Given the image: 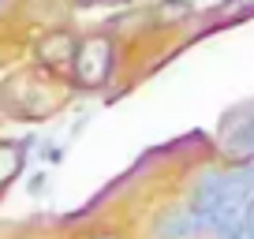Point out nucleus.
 <instances>
[{
  "mask_svg": "<svg viewBox=\"0 0 254 239\" xmlns=\"http://www.w3.org/2000/svg\"><path fill=\"white\" fill-rule=\"evenodd\" d=\"M112 71H116V41H112V34L109 30L86 34L71 60V86L82 90V94H97L112 82Z\"/></svg>",
  "mask_w": 254,
  "mask_h": 239,
  "instance_id": "f257e3e1",
  "label": "nucleus"
},
{
  "mask_svg": "<svg viewBox=\"0 0 254 239\" xmlns=\"http://www.w3.org/2000/svg\"><path fill=\"white\" fill-rule=\"evenodd\" d=\"M217 153H221V165H251L254 161V101H239L221 116Z\"/></svg>",
  "mask_w": 254,
  "mask_h": 239,
  "instance_id": "f03ea898",
  "label": "nucleus"
},
{
  "mask_svg": "<svg viewBox=\"0 0 254 239\" xmlns=\"http://www.w3.org/2000/svg\"><path fill=\"white\" fill-rule=\"evenodd\" d=\"M150 239H206V232L194 209L180 202V206H165L150 217Z\"/></svg>",
  "mask_w": 254,
  "mask_h": 239,
  "instance_id": "7ed1b4c3",
  "label": "nucleus"
},
{
  "mask_svg": "<svg viewBox=\"0 0 254 239\" xmlns=\"http://www.w3.org/2000/svg\"><path fill=\"white\" fill-rule=\"evenodd\" d=\"M34 142H38L34 135H26V138H0V198L23 179Z\"/></svg>",
  "mask_w": 254,
  "mask_h": 239,
  "instance_id": "20e7f679",
  "label": "nucleus"
},
{
  "mask_svg": "<svg viewBox=\"0 0 254 239\" xmlns=\"http://www.w3.org/2000/svg\"><path fill=\"white\" fill-rule=\"evenodd\" d=\"M79 34L75 30H49L45 38L38 41V49H34V56H38L45 67H67L71 71V60L75 53H79Z\"/></svg>",
  "mask_w": 254,
  "mask_h": 239,
  "instance_id": "39448f33",
  "label": "nucleus"
},
{
  "mask_svg": "<svg viewBox=\"0 0 254 239\" xmlns=\"http://www.w3.org/2000/svg\"><path fill=\"white\" fill-rule=\"evenodd\" d=\"M194 11H198L194 0H161L157 8L150 11V19H153V26L165 30V26H176V23H183V19H190Z\"/></svg>",
  "mask_w": 254,
  "mask_h": 239,
  "instance_id": "423d86ee",
  "label": "nucleus"
},
{
  "mask_svg": "<svg viewBox=\"0 0 254 239\" xmlns=\"http://www.w3.org/2000/svg\"><path fill=\"white\" fill-rule=\"evenodd\" d=\"M49 187H53V168H49V165L34 168V172L26 176V194H30L34 202H38V198H45V194H49Z\"/></svg>",
  "mask_w": 254,
  "mask_h": 239,
  "instance_id": "0eeeda50",
  "label": "nucleus"
},
{
  "mask_svg": "<svg viewBox=\"0 0 254 239\" xmlns=\"http://www.w3.org/2000/svg\"><path fill=\"white\" fill-rule=\"evenodd\" d=\"M64 157H67V146H64V142H53V138H45V165L56 168V165H64Z\"/></svg>",
  "mask_w": 254,
  "mask_h": 239,
  "instance_id": "6e6552de",
  "label": "nucleus"
},
{
  "mask_svg": "<svg viewBox=\"0 0 254 239\" xmlns=\"http://www.w3.org/2000/svg\"><path fill=\"white\" fill-rule=\"evenodd\" d=\"M86 239H127V236H120V232H101V228H94Z\"/></svg>",
  "mask_w": 254,
  "mask_h": 239,
  "instance_id": "1a4fd4ad",
  "label": "nucleus"
}]
</instances>
